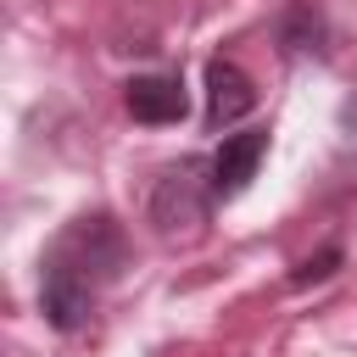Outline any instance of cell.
<instances>
[{"mask_svg": "<svg viewBox=\"0 0 357 357\" xmlns=\"http://www.w3.org/2000/svg\"><path fill=\"white\" fill-rule=\"evenodd\" d=\"M262 156H268V128H240V134H223V145L212 151V195H218V201L245 195V184L257 178Z\"/></svg>", "mask_w": 357, "mask_h": 357, "instance_id": "cell-3", "label": "cell"}, {"mask_svg": "<svg viewBox=\"0 0 357 357\" xmlns=\"http://www.w3.org/2000/svg\"><path fill=\"white\" fill-rule=\"evenodd\" d=\"M123 106L134 123H184L190 117V89L178 73H139L123 84Z\"/></svg>", "mask_w": 357, "mask_h": 357, "instance_id": "cell-4", "label": "cell"}, {"mask_svg": "<svg viewBox=\"0 0 357 357\" xmlns=\"http://www.w3.org/2000/svg\"><path fill=\"white\" fill-rule=\"evenodd\" d=\"M279 45L296 56V50H324V22H318V11L312 6H290L284 17H279Z\"/></svg>", "mask_w": 357, "mask_h": 357, "instance_id": "cell-6", "label": "cell"}, {"mask_svg": "<svg viewBox=\"0 0 357 357\" xmlns=\"http://www.w3.org/2000/svg\"><path fill=\"white\" fill-rule=\"evenodd\" d=\"M257 106V89H251V78L234 67V61H206V128H229V123H240L245 112Z\"/></svg>", "mask_w": 357, "mask_h": 357, "instance_id": "cell-5", "label": "cell"}, {"mask_svg": "<svg viewBox=\"0 0 357 357\" xmlns=\"http://www.w3.org/2000/svg\"><path fill=\"white\" fill-rule=\"evenodd\" d=\"M335 268H340V245H329L324 257H307V262L290 273V284H312V279H329Z\"/></svg>", "mask_w": 357, "mask_h": 357, "instance_id": "cell-7", "label": "cell"}, {"mask_svg": "<svg viewBox=\"0 0 357 357\" xmlns=\"http://www.w3.org/2000/svg\"><path fill=\"white\" fill-rule=\"evenodd\" d=\"M117 268H123V229L106 212L73 218L39 262V312H45V324L61 329V335L84 329L89 312H95V290L106 279H117Z\"/></svg>", "mask_w": 357, "mask_h": 357, "instance_id": "cell-1", "label": "cell"}, {"mask_svg": "<svg viewBox=\"0 0 357 357\" xmlns=\"http://www.w3.org/2000/svg\"><path fill=\"white\" fill-rule=\"evenodd\" d=\"M212 162H178V167H167L162 178H156V190H151V223L162 229V234H184V229H195V223H206V212H212Z\"/></svg>", "mask_w": 357, "mask_h": 357, "instance_id": "cell-2", "label": "cell"}]
</instances>
